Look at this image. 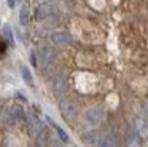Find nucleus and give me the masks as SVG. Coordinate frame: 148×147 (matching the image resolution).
Here are the masks:
<instances>
[{
  "label": "nucleus",
  "instance_id": "12",
  "mask_svg": "<svg viewBox=\"0 0 148 147\" xmlns=\"http://www.w3.org/2000/svg\"><path fill=\"white\" fill-rule=\"evenodd\" d=\"M53 85H54V91L56 93H61V91L65 89V80L62 78V77H58V78H54Z\"/></svg>",
  "mask_w": 148,
  "mask_h": 147
},
{
  "label": "nucleus",
  "instance_id": "11",
  "mask_svg": "<svg viewBox=\"0 0 148 147\" xmlns=\"http://www.w3.org/2000/svg\"><path fill=\"white\" fill-rule=\"evenodd\" d=\"M99 137H100V136H97L96 131H89L88 134H84L83 139L86 141L88 144H94V146H97V142H99Z\"/></svg>",
  "mask_w": 148,
  "mask_h": 147
},
{
  "label": "nucleus",
  "instance_id": "16",
  "mask_svg": "<svg viewBox=\"0 0 148 147\" xmlns=\"http://www.w3.org/2000/svg\"><path fill=\"white\" fill-rule=\"evenodd\" d=\"M5 50H7V43L3 42V38H0V54H3Z\"/></svg>",
  "mask_w": 148,
  "mask_h": 147
},
{
  "label": "nucleus",
  "instance_id": "7",
  "mask_svg": "<svg viewBox=\"0 0 148 147\" xmlns=\"http://www.w3.org/2000/svg\"><path fill=\"white\" fill-rule=\"evenodd\" d=\"M135 131L142 136V139H147L148 137V126L143 120H140V118L135 120Z\"/></svg>",
  "mask_w": 148,
  "mask_h": 147
},
{
  "label": "nucleus",
  "instance_id": "10",
  "mask_svg": "<svg viewBox=\"0 0 148 147\" xmlns=\"http://www.w3.org/2000/svg\"><path fill=\"white\" fill-rule=\"evenodd\" d=\"M19 22L23 26H26L27 22H29V6L24 5L23 8H21V13H19Z\"/></svg>",
  "mask_w": 148,
  "mask_h": 147
},
{
  "label": "nucleus",
  "instance_id": "2",
  "mask_svg": "<svg viewBox=\"0 0 148 147\" xmlns=\"http://www.w3.org/2000/svg\"><path fill=\"white\" fill-rule=\"evenodd\" d=\"M126 146L127 147H140L142 146V136L134 128H129L127 133H126Z\"/></svg>",
  "mask_w": 148,
  "mask_h": 147
},
{
  "label": "nucleus",
  "instance_id": "15",
  "mask_svg": "<svg viewBox=\"0 0 148 147\" xmlns=\"http://www.w3.org/2000/svg\"><path fill=\"white\" fill-rule=\"evenodd\" d=\"M51 123H53V121H51ZM53 126H54V130L58 131L59 137H61V139L64 141V142H69V136H67V133H65V131L62 130V128L59 126V125H56V123H53Z\"/></svg>",
  "mask_w": 148,
  "mask_h": 147
},
{
  "label": "nucleus",
  "instance_id": "6",
  "mask_svg": "<svg viewBox=\"0 0 148 147\" xmlns=\"http://www.w3.org/2000/svg\"><path fill=\"white\" fill-rule=\"evenodd\" d=\"M10 118L13 121L23 120V118H24V109L21 107V105H18V104H13L10 107Z\"/></svg>",
  "mask_w": 148,
  "mask_h": 147
},
{
  "label": "nucleus",
  "instance_id": "13",
  "mask_svg": "<svg viewBox=\"0 0 148 147\" xmlns=\"http://www.w3.org/2000/svg\"><path fill=\"white\" fill-rule=\"evenodd\" d=\"M21 74H23V78L27 82V85H34V80H32V74L27 67H21Z\"/></svg>",
  "mask_w": 148,
  "mask_h": 147
},
{
  "label": "nucleus",
  "instance_id": "17",
  "mask_svg": "<svg viewBox=\"0 0 148 147\" xmlns=\"http://www.w3.org/2000/svg\"><path fill=\"white\" fill-rule=\"evenodd\" d=\"M14 5H16V0H8V6H10V8H13Z\"/></svg>",
  "mask_w": 148,
  "mask_h": 147
},
{
  "label": "nucleus",
  "instance_id": "4",
  "mask_svg": "<svg viewBox=\"0 0 148 147\" xmlns=\"http://www.w3.org/2000/svg\"><path fill=\"white\" fill-rule=\"evenodd\" d=\"M86 118H88V121H89L91 125H97L100 121V118H102V110H100L99 107L89 109V110L86 112Z\"/></svg>",
  "mask_w": 148,
  "mask_h": 147
},
{
  "label": "nucleus",
  "instance_id": "8",
  "mask_svg": "<svg viewBox=\"0 0 148 147\" xmlns=\"http://www.w3.org/2000/svg\"><path fill=\"white\" fill-rule=\"evenodd\" d=\"M70 35L69 34H64V32H56V34H53V42L54 43H70Z\"/></svg>",
  "mask_w": 148,
  "mask_h": 147
},
{
  "label": "nucleus",
  "instance_id": "3",
  "mask_svg": "<svg viewBox=\"0 0 148 147\" xmlns=\"http://www.w3.org/2000/svg\"><path fill=\"white\" fill-rule=\"evenodd\" d=\"M37 54H38V62L45 66V64H48L49 61L53 59V56H54V51H53L51 48H48V46H42V48H38Z\"/></svg>",
  "mask_w": 148,
  "mask_h": 147
},
{
  "label": "nucleus",
  "instance_id": "9",
  "mask_svg": "<svg viewBox=\"0 0 148 147\" xmlns=\"http://www.w3.org/2000/svg\"><path fill=\"white\" fill-rule=\"evenodd\" d=\"M3 37H5V40H7L8 43L14 46V35H13V29H11V26H8V24L3 26Z\"/></svg>",
  "mask_w": 148,
  "mask_h": 147
},
{
  "label": "nucleus",
  "instance_id": "14",
  "mask_svg": "<svg viewBox=\"0 0 148 147\" xmlns=\"http://www.w3.org/2000/svg\"><path fill=\"white\" fill-rule=\"evenodd\" d=\"M29 123H30V128H32V130L35 131V133H38V131L42 130V121H40L37 117H32Z\"/></svg>",
  "mask_w": 148,
  "mask_h": 147
},
{
  "label": "nucleus",
  "instance_id": "5",
  "mask_svg": "<svg viewBox=\"0 0 148 147\" xmlns=\"http://www.w3.org/2000/svg\"><path fill=\"white\" fill-rule=\"evenodd\" d=\"M97 147H118V142H116V139L113 136H110V134H103V136L99 137Z\"/></svg>",
  "mask_w": 148,
  "mask_h": 147
},
{
  "label": "nucleus",
  "instance_id": "1",
  "mask_svg": "<svg viewBox=\"0 0 148 147\" xmlns=\"http://www.w3.org/2000/svg\"><path fill=\"white\" fill-rule=\"evenodd\" d=\"M61 114L69 121H73L77 118V107L72 101H62L61 102Z\"/></svg>",
  "mask_w": 148,
  "mask_h": 147
}]
</instances>
